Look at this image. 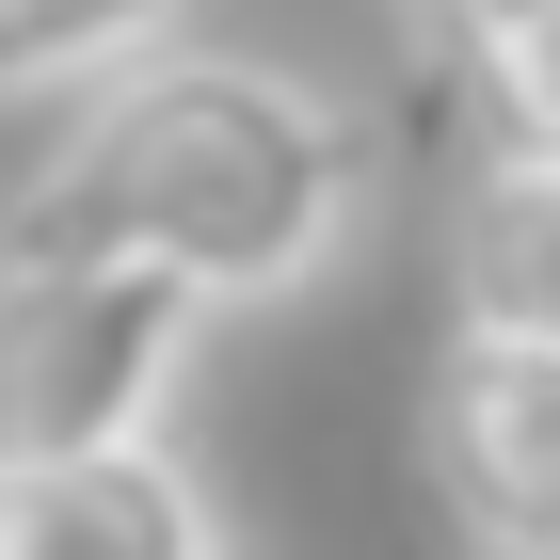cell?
Listing matches in <instances>:
<instances>
[{"label":"cell","instance_id":"cell-1","mask_svg":"<svg viewBox=\"0 0 560 560\" xmlns=\"http://www.w3.org/2000/svg\"><path fill=\"white\" fill-rule=\"evenodd\" d=\"M352 224V113L337 96L224 65V48H161L48 144V176L0 209V272H176L209 304L304 289Z\"/></svg>","mask_w":560,"mask_h":560},{"label":"cell","instance_id":"cell-2","mask_svg":"<svg viewBox=\"0 0 560 560\" xmlns=\"http://www.w3.org/2000/svg\"><path fill=\"white\" fill-rule=\"evenodd\" d=\"M192 320H209V289H176V272H113V257L0 272V465L144 448L192 369Z\"/></svg>","mask_w":560,"mask_h":560},{"label":"cell","instance_id":"cell-3","mask_svg":"<svg viewBox=\"0 0 560 560\" xmlns=\"http://www.w3.org/2000/svg\"><path fill=\"white\" fill-rule=\"evenodd\" d=\"M432 497L465 513L480 560H560V352L545 337H448L432 352Z\"/></svg>","mask_w":560,"mask_h":560},{"label":"cell","instance_id":"cell-4","mask_svg":"<svg viewBox=\"0 0 560 560\" xmlns=\"http://www.w3.org/2000/svg\"><path fill=\"white\" fill-rule=\"evenodd\" d=\"M0 560H224L209 497L161 432L96 465H0Z\"/></svg>","mask_w":560,"mask_h":560},{"label":"cell","instance_id":"cell-5","mask_svg":"<svg viewBox=\"0 0 560 560\" xmlns=\"http://www.w3.org/2000/svg\"><path fill=\"white\" fill-rule=\"evenodd\" d=\"M465 320L560 352V161H497L465 192Z\"/></svg>","mask_w":560,"mask_h":560},{"label":"cell","instance_id":"cell-6","mask_svg":"<svg viewBox=\"0 0 560 560\" xmlns=\"http://www.w3.org/2000/svg\"><path fill=\"white\" fill-rule=\"evenodd\" d=\"M176 16H192V0H0V113H33V96H65V81L144 65Z\"/></svg>","mask_w":560,"mask_h":560},{"label":"cell","instance_id":"cell-7","mask_svg":"<svg viewBox=\"0 0 560 560\" xmlns=\"http://www.w3.org/2000/svg\"><path fill=\"white\" fill-rule=\"evenodd\" d=\"M465 81H480V113H497V161H560V0L465 33Z\"/></svg>","mask_w":560,"mask_h":560},{"label":"cell","instance_id":"cell-8","mask_svg":"<svg viewBox=\"0 0 560 560\" xmlns=\"http://www.w3.org/2000/svg\"><path fill=\"white\" fill-rule=\"evenodd\" d=\"M432 16H448V48H465V33H497V16H528V0H432Z\"/></svg>","mask_w":560,"mask_h":560}]
</instances>
